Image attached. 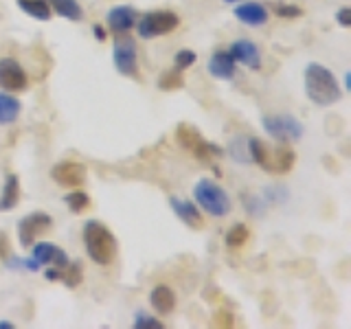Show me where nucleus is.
I'll use <instances>...</instances> for the list:
<instances>
[{"label":"nucleus","instance_id":"1","mask_svg":"<svg viewBox=\"0 0 351 329\" xmlns=\"http://www.w3.org/2000/svg\"><path fill=\"white\" fill-rule=\"evenodd\" d=\"M305 95L312 103L327 108V106H334L336 101H340L343 90H340L334 73L325 69L323 64L314 62L305 69Z\"/></svg>","mask_w":351,"mask_h":329},{"label":"nucleus","instance_id":"2","mask_svg":"<svg viewBox=\"0 0 351 329\" xmlns=\"http://www.w3.org/2000/svg\"><path fill=\"white\" fill-rule=\"evenodd\" d=\"M84 246L88 257H90L97 266H110L117 257V239L106 224L97 222V219H88L84 224Z\"/></svg>","mask_w":351,"mask_h":329},{"label":"nucleus","instance_id":"3","mask_svg":"<svg viewBox=\"0 0 351 329\" xmlns=\"http://www.w3.org/2000/svg\"><path fill=\"white\" fill-rule=\"evenodd\" d=\"M193 197L197 208L213 217H224L230 213V197L215 180H200L193 186Z\"/></svg>","mask_w":351,"mask_h":329},{"label":"nucleus","instance_id":"4","mask_svg":"<svg viewBox=\"0 0 351 329\" xmlns=\"http://www.w3.org/2000/svg\"><path fill=\"white\" fill-rule=\"evenodd\" d=\"M176 141L180 143V147H184L186 151L193 154V156L202 162H211L219 156H224V149L213 145V143H208L193 125L180 123L176 127Z\"/></svg>","mask_w":351,"mask_h":329},{"label":"nucleus","instance_id":"5","mask_svg":"<svg viewBox=\"0 0 351 329\" xmlns=\"http://www.w3.org/2000/svg\"><path fill=\"white\" fill-rule=\"evenodd\" d=\"M180 18L169 9H158V11H149V14L141 16V20H136V29L138 36L143 40H152L158 36H167L173 29H178Z\"/></svg>","mask_w":351,"mask_h":329},{"label":"nucleus","instance_id":"6","mask_svg":"<svg viewBox=\"0 0 351 329\" xmlns=\"http://www.w3.org/2000/svg\"><path fill=\"white\" fill-rule=\"evenodd\" d=\"M261 125L268 134L279 143H296L303 136L301 121H296L292 114H266L261 117Z\"/></svg>","mask_w":351,"mask_h":329},{"label":"nucleus","instance_id":"7","mask_svg":"<svg viewBox=\"0 0 351 329\" xmlns=\"http://www.w3.org/2000/svg\"><path fill=\"white\" fill-rule=\"evenodd\" d=\"M112 60H114V69L123 77H138V53H136V42L132 38L123 36L114 42Z\"/></svg>","mask_w":351,"mask_h":329},{"label":"nucleus","instance_id":"8","mask_svg":"<svg viewBox=\"0 0 351 329\" xmlns=\"http://www.w3.org/2000/svg\"><path fill=\"white\" fill-rule=\"evenodd\" d=\"M51 226H53L51 215L42 213V211L25 215L18 222V239H20V246L22 248H31L33 244H36V237L44 235Z\"/></svg>","mask_w":351,"mask_h":329},{"label":"nucleus","instance_id":"9","mask_svg":"<svg viewBox=\"0 0 351 329\" xmlns=\"http://www.w3.org/2000/svg\"><path fill=\"white\" fill-rule=\"evenodd\" d=\"M27 86H29V77L14 58L0 60V88H3V90L22 93Z\"/></svg>","mask_w":351,"mask_h":329},{"label":"nucleus","instance_id":"10","mask_svg":"<svg viewBox=\"0 0 351 329\" xmlns=\"http://www.w3.org/2000/svg\"><path fill=\"white\" fill-rule=\"evenodd\" d=\"M51 178L62 186H82L86 180V169L82 162L62 160L51 169Z\"/></svg>","mask_w":351,"mask_h":329},{"label":"nucleus","instance_id":"11","mask_svg":"<svg viewBox=\"0 0 351 329\" xmlns=\"http://www.w3.org/2000/svg\"><path fill=\"white\" fill-rule=\"evenodd\" d=\"M31 257L36 259L40 266H51V268H66L69 266V257H66V252L60 246L49 244V241H40V244L33 246Z\"/></svg>","mask_w":351,"mask_h":329},{"label":"nucleus","instance_id":"12","mask_svg":"<svg viewBox=\"0 0 351 329\" xmlns=\"http://www.w3.org/2000/svg\"><path fill=\"white\" fill-rule=\"evenodd\" d=\"M169 206L173 208L176 217H180L186 226H191V228H202L204 226V217L200 213V208H197V204H193L189 200H182V197H178V195H171L169 197Z\"/></svg>","mask_w":351,"mask_h":329},{"label":"nucleus","instance_id":"13","mask_svg":"<svg viewBox=\"0 0 351 329\" xmlns=\"http://www.w3.org/2000/svg\"><path fill=\"white\" fill-rule=\"evenodd\" d=\"M136 20H138L136 9H132L130 5H119V7H112L108 11V25L114 33H119V36L128 33L132 27L136 25Z\"/></svg>","mask_w":351,"mask_h":329},{"label":"nucleus","instance_id":"14","mask_svg":"<svg viewBox=\"0 0 351 329\" xmlns=\"http://www.w3.org/2000/svg\"><path fill=\"white\" fill-rule=\"evenodd\" d=\"M228 53L233 55L235 62H241L244 66H248V69H252V71H257L259 66H261V53L257 49V44L250 42V40H237V42H233V47H230Z\"/></svg>","mask_w":351,"mask_h":329},{"label":"nucleus","instance_id":"15","mask_svg":"<svg viewBox=\"0 0 351 329\" xmlns=\"http://www.w3.org/2000/svg\"><path fill=\"white\" fill-rule=\"evenodd\" d=\"M233 14L239 22L248 27H261L268 22V9L261 3H241L233 9Z\"/></svg>","mask_w":351,"mask_h":329},{"label":"nucleus","instance_id":"16","mask_svg":"<svg viewBox=\"0 0 351 329\" xmlns=\"http://www.w3.org/2000/svg\"><path fill=\"white\" fill-rule=\"evenodd\" d=\"M208 73L217 80H233L235 77V60L228 51H215L213 58L208 60Z\"/></svg>","mask_w":351,"mask_h":329},{"label":"nucleus","instance_id":"17","mask_svg":"<svg viewBox=\"0 0 351 329\" xmlns=\"http://www.w3.org/2000/svg\"><path fill=\"white\" fill-rule=\"evenodd\" d=\"M149 303H152V307H154V310H156L158 314L167 316V314L173 312V307H176V294H173V290L169 288V285L160 283V285H156V288L152 290V294H149Z\"/></svg>","mask_w":351,"mask_h":329},{"label":"nucleus","instance_id":"18","mask_svg":"<svg viewBox=\"0 0 351 329\" xmlns=\"http://www.w3.org/2000/svg\"><path fill=\"white\" fill-rule=\"evenodd\" d=\"M248 154H250V160H255L261 169L266 171H274V149H270V145H266L263 141L259 138H250L248 141Z\"/></svg>","mask_w":351,"mask_h":329},{"label":"nucleus","instance_id":"19","mask_svg":"<svg viewBox=\"0 0 351 329\" xmlns=\"http://www.w3.org/2000/svg\"><path fill=\"white\" fill-rule=\"evenodd\" d=\"M20 200V178L16 173H9L5 186H3V193H0V211H11V208L18 206Z\"/></svg>","mask_w":351,"mask_h":329},{"label":"nucleus","instance_id":"20","mask_svg":"<svg viewBox=\"0 0 351 329\" xmlns=\"http://www.w3.org/2000/svg\"><path fill=\"white\" fill-rule=\"evenodd\" d=\"M20 110H22V106L16 97L0 93V125L16 123L18 117H20Z\"/></svg>","mask_w":351,"mask_h":329},{"label":"nucleus","instance_id":"21","mask_svg":"<svg viewBox=\"0 0 351 329\" xmlns=\"http://www.w3.org/2000/svg\"><path fill=\"white\" fill-rule=\"evenodd\" d=\"M51 7L58 11V14L71 22H80L84 18V9L80 7L77 0H49Z\"/></svg>","mask_w":351,"mask_h":329},{"label":"nucleus","instance_id":"22","mask_svg":"<svg viewBox=\"0 0 351 329\" xmlns=\"http://www.w3.org/2000/svg\"><path fill=\"white\" fill-rule=\"evenodd\" d=\"M18 7L36 20H51V7L44 0H18Z\"/></svg>","mask_w":351,"mask_h":329},{"label":"nucleus","instance_id":"23","mask_svg":"<svg viewBox=\"0 0 351 329\" xmlns=\"http://www.w3.org/2000/svg\"><path fill=\"white\" fill-rule=\"evenodd\" d=\"M184 86V75L180 69H173V71H167L162 73V77L158 80V88L160 90H180Z\"/></svg>","mask_w":351,"mask_h":329},{"label":"nucleus","instance_id":"24","mask_svg":"<svg viewBox=\"0 0 351 329\" xmlns=\"http://www.w3.org/2000/svg\"><path fill=\"white\" fill-rule=\"evenodd\" d=\"M248 235H250V230L244 224H235L226 233V246L228 248H241L248 241Z\"/></svg>","mask_w":351,"mask_h":329},{"label":"nucleus","instance_id":"25","mask_svg":"<svg viewBox=\"0 0 351 329\" xmlns=\"http://www.w3.org/2000/svg\"><path fill=\"white\" fill-rule=\"evenodd\" d=\"M82 279H84L82 263H80V261H75V263L69 261V266H66L64 272H62V281H64L66 285H69V288H77V285L82 283Z\"/></svg>","mask_w":351,"mask_h":329},{"label":"nucleus","instance_id":"26","mask_svg":"<svg viewBox=\"0 0 351 329\" xmlns=\"http://www.w3.org/2000/svg\"><path fill=\"white\" fill-rule=\"evenodd\" d=\"M66 204H69V208L73 213H84L88 206H90V197H88L86 193L82 191H75V193H69L64 197Z\"/></svg>","mask_w":351,"mask_h":329},{"label":"nucleus","instance_id":"27","mask_svg":"<svg viewBox=\"0 0 351 329\" xmlns=\"http://www.w3.org/2000/svg\"><path fill=\"white\" fill-rule=\"evenodd\" d=\"M134 329H162V323L158 321V318L147 316V314L141 312L134 318Z\"/></svg>","mask_w":351,"mask_h":329},{"label":"nucleus","instance_id":"28","mask_svg":"<svg viewBox=\"0 0 351 329\" xmlns=\"http://www.w3.org/2000/svg\"><path fill=\"white\" fill-rule=\"evenodd\" d=\"M176 69H180V71H184V69H189V66H193L195 64V60H197V55L193 53V51H178L176 53Z\"/></svg>","mask_w":351,"mask_h":329},{"label":"nucleus","instance_id":"29","mask_svg":"<svg viewBox=\"0 0 351 329\" xmlns=\"http://www.w3.org/2000/svg\"><path fill=\"white\" fill-rule=\"evenodd\" d=\"M274 14L279 18H301L303 16V9L299 5H285V3H279L274 7Z\"/></svg>","mask_w":351,"mask_h":329},{"label":"nucleus","instance_id":"30","mask_svg":"<svg viewBox=\"0 0 351 329\" xmlns=\"http://www.w3.org/2000/svg\"><path fill=\"white\" fill-rule=\"evenodd\" d=\"M336 20H338V25L343 27V29H349L351 27V9L349 7L338 9L336 11Z\"/></svg>","mask_w":351,"mask_h":329},{"label":"nucleus","instance_id":"31","mask_svg":"<svg viewBox=\"0 0 351 329\" xmlns=\"http://www.w3.org/2000/svg\"><path fill=\"white\" fill-rule=\"evenodd\" d=\"M215 321H217L219 327H233V316H230V314H217Z\"/></svg>","mask_w":351,"mask_h":329},{"label":"nucleus","instance_id":"32","mask_svg":"<svg viewBox=\"0 0 351 329\" xmlns=\"http://www.w3.org/2000/svg\"><path fill=\"white\" fill-rule=\"evenodd\" d=\"M0 257H3V259L9 257V244H7L5 233H0Z\"/></svg>","mask_w":351,"mask_h":329},{"label":"nucleus","instance_id":"33","mask_svg":"<svg viewBox=\"0 0 351 329\" xmlns=\"http://www.w3.org/2000/svg\"><path fill=\"white\" fill-rule=\"evenodd\" d=\"M95 38L99 40V42H106V31H104V27L101 25H95Z\"/></svg>","mask_w":351,"mask_h":329},{"label":"nucleus","instance_id":"34","mask_svg":"<svg viewBox=\"0 0 351 329\" xmlns=\"http://www.w3.org/2000/svg\"><path fill=\"white\" fill-rule=\"evenodd\" d=\"M0 327H3V329H11V327H14V325H11L9 321H3V323H0Z\"/></svg>","mask_w":351,"mask_h":329},{"label":"nucleus","instance_id":"35","mask_svg":"<svg viewBox=\"0 0 351 329\" xmlns=\"http://www.w3.org/2000/svg\"><path fill=\"white\" fill-rule=\"evenodd\" d=\"M224 3H228V5H233V3H239V0H224Z\"/></svg>","mask_w":351,"mask_h":329}]
</instances>
